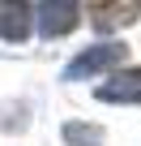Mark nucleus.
<instances>
[{
	"label": "nucleus",
	"instance_id": "obj_6",
	"mask_svg": "<svg viewBox=\"0 0 141 146\" xmlns=\"http://www.w3.org/2000/svg\"><path fill=\"white\" fill-rule=\"evenodd\" d=\"M64 137L73 146H103V129L94 125H64Z\"/></svg>",
	"mask_w": 141,
	"mask_h": 146
},
{
	"label": "nucleus",
	"instance_id": "obj_4",
	"mask_svg": "<svg viewBox=\"0 0 141 146\" xmlns=\"http://www.w3.org/2000/svg\"><path fill=\"white\" fill-rule=\"evenodd\" d=\"M34 26V9L26 5V0H0V35L22 43Z\"/></svg>",
	"mask_w": 141,
	"mask_h": 146
},
{
	"label": "nucleus",
	"instance_id": "obj_2",
	"mask_svg": "<svg viewBox=\"0 0 141 146\" xmlns=\"http://www.w3.org/2000/svg\"><path fill=\"white\" fill-rule=\"evenodd\" d=\"M124 60V43H98V47H86L73 64H68V73L64 78H90V73H103V69H111V64H120Z\"/></svg>",
	"mask_w": 141,
	"mask_h": 146
},
{
	"label": "nucleus",
	"instance_id": "obj_3",
	"mask_svg": "<svg viewBox=\"0 0 141 146\" xmlns=\"http://www.w3.org/2000/svg\"><path fill=\"white\" fill-rule=\"evenodd\" d=\"M103 103H141V69H124L94 90Z\"/></svg>",
	"mask_w": 141,
	"mask_h": 146
},
{
	"label": "nucleus",
	"instance_id": "obj_5",
	"mask_svg": "<svg viewBox=\"0 0 141 146\" xmlns=\"http://www.w3.org/2000/svg\"><path fill=\"white\" fill-rule=\"evenodd\" d=\"M141 13V0H103L94 9V26L98 30H120V26H132Z\"/></svg>",
	"mask_w": 141,
	"mask_h": 146
},
{
	"label": "nucleus",
	"instance_id": "obj_1",
	"mask_svg": "<svg viewBox=\"0 0 141 146\" xmlns=\"http://www.w3.org/2000/svg\"><path fill=\"white\" fill-rule=\"evenodd\" d=\"M77 0H39V9H34V26L47 35V39H60L77 26Z\"/></svg>",
	"mask_w": 141,
	"mask_h": 146
}]
</instances>
